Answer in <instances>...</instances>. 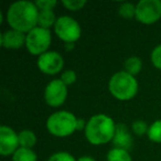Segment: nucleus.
I'll return each mask as SVG.
<instances>
[{"label":"nucleus","instance_id":"obj_1","mask_svg":"<svg viewBox=\"0 0 161 161\" xmlns=\"http://www.w3.org/2000/svg\"><path fill=\"white\" fill-rule=\"evenodd\" d=\"M39 9L36 3L17 1L12 3L6 14V19L11 29L27 34L38 27Z\"/></svg>","mask_w":161,"mask_h":161},{"label":"nucleus","instance_id":"obj_2","mask_svg":"<svg viewBox=\"0 0 161 161\" xmlns=\"http://www.w3.org/2000/svg\"><path fill=\"white\" fill-rule=\"evenodd\" d=\"M116 125L113 118L105 114H97L91 117L84 130L90 143L101 146L113 141L116 132Z\"/></svg>","mask_w":161,"mask_h":161},{"label":"nucleus","instance_id":"obj_3","mask_svg":"<svg viewBox=\"0 0 161 161\" xmlns=\"http://www.w3.org/2000/svg\"><path fill=\"white\" fill-rule=\"evenodd\" d=\"M108 88L110 94L118 101H130L138 92V82L129 73L119 71L110 77Z\"/></svg>","mask_w":161,"mask_h":161},{"label":"nucleus","instance_id":"obj_4","mask_svg":"<svg viewBox=\"0 0 161 161\" xmlns=\"http://www.w3.org/2000/svg\"><path fill=\"white\" fill-rule=\"evenodd\" d=\"M47 129L55 137L71 136L77 130V118L67 110L53 113L47 120Z\"/></svg>","mask_w":161,"mask_h":161},{"label":"nucleus","instance_id":"obj_5","mask_svg":"<svg viewBox=\"0 0 161 161\" xmlns=\"http://www.w3.org/2000/svg\"><path fill=\"white\" fill-rule=\"evenodd\" d=\"M51 31L49 29H43L41 27H36L27 33L25 38V47L32 55H42L47 52L51 44Z\"/></svg>","mask_w":161,"mask_h":161},{"label":"nucleus","instance_id":"obj_6","mask_svg":"<svg viewBox=\"0 0 161 161\" xmlns=\"http://www.w3.org/2000/svg\"><path fill=\"white\" fill-rule=\"evenodd\" d=\"M54 32L65 43H74L80 38L82 29L80 23L69 16H61L54 25Z\"/></svg>","mask_w":161,"mask_h":161},{"label":"nucleus","instance_id":"obj_7","mask_svg":"<svg viewBox=\"0 0 161 161\" xmlns=\"http://www.w3.org/2000/svg\"><path fill=\"white\" fill-rule=\"evenodd\" d=\"M137 21L143 25H152L161 18L160 0H141L136 5Z\"/></svg>","mask_w":161,"mask_h":161},{"label":"nucleus","instance_id":"obj_8","mask_svg":"<svg viewBox=\"0 0 161 161\" xmlns=\"http://www.w3.org/2000/svg\"><path fill=\"white\" fill-rule=\"evenodd\" d=\"M67 97V86L62 80H53L47 85L44 90L45 103L51 107H58L65 102Z\"/></svg>","mask_w":161,"mask_h":161},{"label":"nucleus","instance_id":"obj_9","mask_svg":"<svg viewBox=\"0 0 161 161\" xmlns=\"http://www.w3.org/2000/svg\"><path fill=\"white\" fill-rule=\"evenodd\" d=\"M63 66H64V60L62 55L56 51H47L38 58L39 69L47 75L60 73Z\"/></svg>","mask_w":161,"mask_h":161},{"label":"nucleus","instance_id":"obj_10","mask_svg":"<svg viewBox=\"0 0 161 161\" xmlns=\"http://www.w3.org/2000/svg\"><path fill=\"white\" fill-rule=\"evenodd\" d=\"M18 134L8 126L0 127V153L3 156L14 154L19 149Z\"/></svg>","mask_w":161,"mask_h":161},{"label":"nucleus","instance_id":"obj_11","mask_svg":"<svg viewBox=\"0 0 161 161\" xmlns=\"http://www.w3.org/2000/svg\"><path fill=\"white\" fill-rule=\"evenodd\" d=\"M25 38L27 34L17 30L10 29L3 32L1 36V45L5 49H20L25 45Z\"/></svg>","mask_w":161,"mask_h":161},{"label":"nucleus","instance_id":"obj_12","mask_svg":"<svg viewBox=\"0 0 161 161\" xmlns=\"http://www.w3.org/2000/svg\"><path fill=\"white\" fill-rule=\"evenodd\" d=\"M115 148H121V149L128 150L132 145L131 135L129 134L127 127L124 124H117L116 132H115L114 139H113Z\"/></svg>","mask_w":161,"mask_h":161},{"label":"nucleus","instance_id":"obj_13","mask_svg":"<svg viewBox=\"0 0 161 161\" xmlns=\"http://www.w3.org/2000/svg\"><path fill=\"white\" fill-rule=\"evenodd\" d=\"M19 137V145L21 148H28V149H32L33 146L36 143V136L32 130L25 129L21 130L18 134Z\"/></svg>","mask_w":161,"mask_h":161},{"label":"nucleus","instance_id":"obj_14","mask_svg":"<svg viewBox=\"0 0 161 161\" xmlns=\"http://www.w3.org/2000/svg\"><path fill=\"white\" fill-rule=\"evenodd\" d=\"M56 20L55 14L52 10L49 11H40L39 12V18H38V27H41L43 29H49L51 27H54Z\"/></svg>","mask_w":161,"mask_h":161},{"label":"nucleus","instance_id":"obj_15","mask_svg":"<svg viewBox=\"0 0 161 161\" xmlns=\"http://www.w3.org/2000/svg\"><path fill=\"white\" fill-rule=\"evenodd\" d=\"M12 161H38V157L32 149L19 147L12 154Z\"/></svg>","mask_w":161,"mask_h":161},{"label":"nucleus","instance_id":"obj_16","mask_svg":"<svg viewBox=\"0 0 161 161\" xmlns=\"http://www.w3.org/2000/svg\"><path fill=\"white\" fill-rule=\"evenodd\" d=\"M107 161H132V159L128 150L114 147L108 151Z\"/></svg>","mask_w":161,"mask_h":161},{"label":"nucleus","instance_id":"obj_17","mask_svg":"<svg viewBox=\"0 0 161 161\" xmlns=\"http://www.w3.org/2000/svg\"><path fill=\"white\" fill-rule=\"evenodd\" d=\"M124 67H125V72L129 73L130 75L135 76L141 71L142 67V62L139 58L137 56H130L124 63Z\"/></svg>","mask_w":161,"mask_h":161},{"label":"nucleus","instance_id":"obj_18","mask_svg":"<svg viewBox=\"0 0 161 161\" xmlns=\"http://www.w3.org/2000/svg\"><path fill=\"white\" fill-rule=\"evenodd\" d=\"M147 136L152 142L161 143V120H156L149 126Z\"/></svg>","mask_w":161,"mask_h":161},{"label":"nucleus","instance_id":"obj_19","mask_svg":"<svg viewBox=\"0 0 161 161\" xmlns=\"http://www.w3.org/2000/svg\"><path fill=\"white\" fill-rule=\"evenodd\" d=\"M118 14L124 19H131L136 17V5H132L130 3H121L118 8Z\"/></svg>","mask_w":161,"mask_h":161},{"label":"nucleus","instance_id":"obj_20","mask_svg":"<svg viewBox=\"0 0 161 161\" xmlns=\"http://www.w3.org/2000/svg\"><path fill=\"white\" fill-rule=\"evenodd\" d=\"M62 5L71 11H78L83 9V7L86 5L85 0H64L62 1Z\"/></svg>","mask_w":161,"mask_h":161},{"label":"nucleus","instance_id":"obj_21","mask_svg":"<svg viewBox=\"0 0 161 161\" xmlns=\"http://www.w3.org/2000/svg\"><path fill=\"white\" fill-rule=\"evenodd\" d=\"M132 131L137 135V136H142L146 135L149 130V126L147 125V123L143 120H136L132 123Z\"/></svg>","mask_w":161,"mask_h":161},{"label":"nucleus","instance_id":"obj_22","mask_svg":"<svg viewBox=\"0 0 161 161\" xmlns=\"http://www.w3.org/2000/svg\"><path fill=\"white\" fill-rule=\"evenodd\" d=\"M47 161H77V160L71 153H69V152L60 151L52 154Z\"/></svg>","mask_w":161,"mask_h":161},{"label":"nucleus","instance_id":"obj_23","mask_svg":"<svg viewBox=\"0 0 161 161\" xmlns=\"http://www.w3.org/2000/svg\"><path fill=\"white\" fill-rule=\"evenodd\" d=\"M56 0H39L36 1V6L38 7L39 11H49L52 10L56 6Z\"/></svg>","mask_w":161,"mask_h":161},{"label":"nucleus","instance_id":"obj_24","mask_svg":"<svg viewBox=\"0 0 161 161\" xmlns=\"http://www.w3.org/2000/svg\"><path fill=\"white\" fill-rule=\"evenodd\" d=\"M150 58H151V62L153 64V66L161 69V44L157 45L154 47L153 51L151 52Z\"/></svg>","mask_w":161,"mask_h":161},{"label":"nucleus","instance_id":"obj_25","mask_svg":"<svg viewBox=\"0 0 161 161\" xmlns=\"http://www.w3.org/2000/svg\"><path fill=\"white\" fill-rule=\"evenodd\" d=\"M60 80H62L65 85H71V84L75 83L76 80V73L73 71V69H67V71H64L61 75Z\"/></svg>","mask_w":161,"mask_h":161},{"label":"nucleus","instance_id":"obj_26","mask_svg":"<svg viewBox=\"0 0 161 161\" xmlns=\"http://www.w3.org/2000/svg\"><path fill=\"white\" fill-rule=\"evenodd\" d=\"M86 125H87V123H85L84 119H77V130H85Z\"/></svg>","mask_w":161,"mask_h":161},{"label":"nucleus","instance_id":"obj_27","mask_svg":"<svg viewBox=\"0 0 161 161\" xmlns=\"http://www.w3.org/2000/svg\"><path fill=\"white\" fill-rule=\"evenodd\" d=\"M77 161H96L93 157H90V156H83L80 157V158L77 159Z\"/></svg>","mask_w":161,"mask_h":161}]
</instances>
